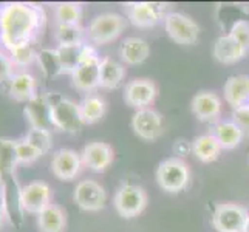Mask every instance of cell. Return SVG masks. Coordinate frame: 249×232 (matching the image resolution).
Segmentation results:
<instances>
[{
  "mask_svg": "<svg viewBox=\"0 0 249 232\" xmlns=\"http://www.w3.org/2000/svg\"><path fill=\"white\" fill-rule=\"evenodd\" d=\"M125 76L124 67L113 61L111 57H104L101 59V82L99 87H104L108 90L118 89L121 85L123 79Z\"/></svg>",
  "mask_w": 249,
  "mask_h": 232,
  "instance_id": "obj_27",
  "label": "cell"
},
{
  "mask_svg": "<svg viewBox=\"0 0 249 232\" xmlns=\"http://www.w3.org/2000/svg\"><path fill=\"white\" fill-rule=\"evenodd\" d=\"M106 189L93 179H82L74 187L73 200L82 211H99L106 204Z\"/></svg>",
  "mask_w": 249,
  "mask_h": 232,
  "instance_id": "obj_12",
  "label": "cell"
},
{
  "mask_svg": "<svg viewBox=\"0 0 249 232\" xmlns=\"http://www.w3.org/2000/svg\"><path fill=\"white\" fill-rule=\"evenodd\" d=\"M48 106H50V124L57 130L62 132H78L84 125L82 118L79 113V106L76 102L62 98L61 94H48Z\"/></svg>",
  "mask_w": 249,
  "mask_h": 232,
  "instance_id": "obj_3",
  "label": "cell"
},
{
  "mask_svg": "<svg viewBox=\"0 0 249 232\" xmlns=\"http://www.w3.org/2000/svg\"><path fill=\"white\" fill-rule=\"evenodd\" d=\"M13 140L0 138V179L3 184V204L2 209L5 217L16 223V218H22V206H20V191L22 187L17 184L14 169L17 164L16 150Z\"/></svg>",
  "mask_w": 249,
  "mask_h": 232,
  "instance_id": "obj_2",
  "label": "cell"
},
{
  "mask_svg": "<svg viewBox=\"0 0 249 232\" xmlns=\"http://www.w3.org/2000/svg\"><path fill=\"white\" fill-rule=\"evenodd\" d=\"M73 85L81 91H93L101 82V59L94 53L89 54L71 73Z\"/></svg>",
  "mask_w": 249,
  "mask_h": 232,
  "instance_id": "obj_10",
  "label": "cell"
},
{
  "mask_svg": "<svg viewBox=\"0 0 249 232\" xmlns=\"http://www.w3.org/2000/svg\"><path fill=\"white\" fill-rule=\"evenodd\" d=\"M132 128L135 135L145 141H153L162 133V118L157 110L150 107L136 110L132 116Z\"/></svg>",
  "mask_w": 249,
  "mask_h": 232,
  "instance_id": "obj_14",
  "label": "cell"
},
{
  "mask_svg": "<svg viewBox=\"0 0 249 232\" xmlns=\"http://www.w3.org/2000/svg\"><path fill=\"white\" fill-rule=\"evenodd\" d=\"M3 204V184H2V179H0V208Z\"/></svg>",
  "mask_w": 249,
  "mask_h": 232,
  "instance_id": "obj_38",
  "label": "cell"
},
{
  "mask_svg": "<svg viewBox=\"0 0 249 232\" xmlns=\"http://www.w3.org/2000/svg\"><path fill=\"white\" fill-rule=\"evenodd\" d=\"M57 25H79L82 17V6L74 2L57 3L54 8Z\"/></svg>",
  "mask_w": 249,
  "mask_h": 232,
  "instance_id": "obj_29",
  "label": "cell"
},
{
  "mask_svg": "<svg viewBox=\"0 0 249 232\" xmlns=\"http://www.w3.org/2000/svg\"><path fill=\"white\" fill-rule=\"evenodd\" d=\"M157 98V85L153 81L138 77L124 87V101L127 106L136 110L147 108Z\"/></svg>",
  "mask_w": 249,
  "mask_h": 232,
  "instance_id": "obj_11",
  "label": "cell"
},
{
  "mask_svg": "<svg viewBox=\"0 0 249 232\" xmlns=\"http://www.w3.org/2000/svg\"><path fill=\"white\" fill-rule=\"evenodd\" d=\"M14 74V64L11 57H8L5 53L0 51V82L10 81Z\"/></svg>",
  "mask_w": 249,
  "mask_h": 232,
  "instance_id": "obj_36",
  "label": "cell"
},
{
  "mask_svg": "<svg viewBox=\"0 0 249 232\" xmlns=\"http://www.w3.org/2000/svg\"><path fill=\"white\" fill-rule=\"evenodd\" d=\"M5 212H3V209L0 208V228H2V225H3V221H5Z\"/></svg>",
  "mask_w": 249,
  "mask_h": 232,
  "instance_id": "obj_39",
  "label": "cell"
},
{
  "mask_svg": "<svg viewBox=\"0 0 249 232\" xmlns=\"http://www.w3.org/2000/svg\"><path fill=\"white\" fill-rule=\"evenodd\" d=\"M11 53V61L17 67H27L33 62V59L36 57V51L33 48V44H27L22 47H17L10 51Z\"/></svg>",
  "mask_w": 249,
  "mask_h": 232,
  "instance_id": "obj_34",
  "label": "cell"
},
{
  "mask_svg": "<svg viewBox=\"0 0 249 232\" xmlns=\"http://www.w3.org/2000/svg\"><path fill=\"white\" fill-rule=\"evenodd\" d=\"M93 53V50L85 44H71V45H57L56 54L57 61L61 65V73H73L78 65L84 61L89 54Z\"/></svg>",
  "mask_w": 249,
  "mask_h": 232,
  "instance_id": "obj_19",
  "label": "cell"
},
{
  "mask_svg": "<svg viewBox=\"0 0 249 232\" xmlns=\"http://www.w3.org/2000/svg\"><path fill=\"white\" fill-rule=\"evenodd\" d=\"M245 232H249V215H248V220H246V226H245Z\"/></svg>",
  "mask_w": 249,
  "mask_h": 232,
  "instance_id": "obj_40",
  "label": "cell"
},
{
  "mask_svg": "<svg viewBox=\"0 0 249 232\" xmlns=\"http://www.w3.org/2000/svg\"><path fill=\"white\" fill-rule=\"evenodd\" d=\"M65 226V212L57 204H50L37 214V228L40 232H64Z\"/></svg>",
  "mask_w": 249,
  "mask_h": 232,
  "instance_id": "obj_24",
  "label": "cell"
},
{
  "mask_svg": "<svg viewBox=\"0 0 249 232\" xmlns=\"http://www.w3.org/2000/svg\"><path fill=\"white\" fill-rule=\"evenodd\" d=\"M221 145L212 133L200 135L192 141V152L201 162H213L221 152Z\"/></svg>",
  "mask_w": 249,
  "mask_h": 232,
  "instance_id": "obj_25",
  "label": "cell"
},
{
  "mask_svg": "<svg viewBox=\"0 0 249 232\" xmlns=\"http://www.w3.org/2000/svg\"><path fill=\"white\" fill-rule=\"evenodd\" d=\"M164 30L169 37L179 45H194L200 37V27L192 17L183 13L164 16Z\"/></svg>",
  "mask_w": 249,
  "mask_h": 232,
  "instance_id": "obj_6",
  "label": "cell"
},
{
  "mask_svg": "<svg viewBox=\"0 0 249 232\" xmlns=\"http://www.w3.org/2000/svg\"><path fill=\"white\" fill-rule=\"evenodd\" d=\"M27 143H30L34 149H37L42 155L47 153L51 149V133L48 128H40V127H31L30 132L27 133V136L23 138Z\"/></svg>",
  "mask_w": 249,
  "mask_h": 232,
  "instance_id": "obj_30",
  "label": "cell"
},
{
  "mask_svg": "<svg viewBox=\"0 0 249 232\" xmlns=\"http://www.w3.org/2000/svg\"><path fill=\"white\" fill-rule=\"evenodd\" d=\"M212 53L213 57L221 64H235L246 56L248 50L242 44H238L234 37L226 34V36H220L215 39Z\"/></svg>",
  "mask_w": 249,
  "mask_h": 232,
  "instance_id": "obj_20",
  "label": "cell"
},
{
  "mask_svg": "<svg viewBox=\"0 0 249 232\" xmlns=\"http://www.w3.org/2000/svg\"><path fill=\"white\" fill-rule=\"evenodd\" d=\"M14 150H16V158L17 162H22V164H30V162L36 161L39 157H42V153L34 149L30 143L25 140H19L14 143Z\"/></svg>",
  "mask_w": 249,
  "mask_h": 232,
  "instance_id": "obj_33",
  "label": "cell"
},
{
  "mask_svg": "<svg viewBox=\"0 0 249 232\" xmlns=\"http://www.w3.org/2000/svg\"><path fill=\"white\" fill-rule=\"evenodd\" d=\"M36 89H37L36 79L27 71L14 73L10 79V85H8L10 96L19 102H28L34 96H37Z\"/></svg>",
  "mask_w": 249,
  "mask_h": 232,
  "instance_id": "obj_21",
  "label": "cell"
},
{
  "mask_svg": "<svg viewBox=\"0 0 249 232\" xmlns=\"http://www.w3.org/2000/svg\"><path fill=\"white\" fill-rule=\"evenodd\" d=\"M37 59L42 71H44L48 77L50 76H56L61 73V65L57 61V54L56 50H40L37 53Z\"/></svg>",
  "mask_w": 249,
  "mask_h": 232,
  "instance_id": "obj_32",
  "label": "cell"
},
{
  "mask_svg": "<svg viewBox=\"0 0 249 232\" xmlns=\"http://www.w3.org/2000/svg\"><path fill=\"white\" fill-rule=\"evenodd\" d=\"M234 123H237L240 127L249 128V107H242L234 110Z\"/></svg>",
  "mask_w": 249,
  "mask_h": 232,
  "instance_id": "obj_37",
  "label": "cell"
},
{
  "mask_svg": "<svg viewBox=\"0 0 249 232\" xmlns=\"http://www.w3.org/2000/svg\"><path fill=\"white\" fill-rule=\"evenodd\" d=\"M212 135L215 136L221 149H235L243 140V128L234 121H220L215 124L212 130Z\"/></svg>",
  "mask_w": 249,
  "mask_h": 232,
  "instance_id": "obj_23",
  "label": "cell"
},
{
  "mask_svg": "<svg viewBox=\"0 0 249 232\" xmlns=\"http://www.w3.org/2000/svg\"><path fill=\"white\" fill-rule=\"evenodd\" d=\"M192 113L204 123L215 121L221 113V101L213 91H198L191 102Z\"/></svg>",
  "mask_w": 249,
  "mask_h": 232,
  "instance_id": "obj_17",
  "label": "cell"
},
{
  "mask_svg": "<svg viewBox=\"0 0 249 232\" xmlns=\"http://www.w3.org/2000/svg\"><path fill=\"white\" fill-rule=\"evenodd\" d=\"M50 106L47 96H34L31 101L27 102L23 113L28 118L31 127H40V128H48L50 124Z\"/></svg>",
  "mask_w": 249,
  "mask_h": 232,
  "instance_id": "obj_26",
  "label": "cell"
},
{
  "mask_svg": "<svg viewBox=\"0 0 249 232\" xmlns=\"http://www.w3.org/2000/svg\"><path fill=\"white\" fill-rule=\"evenodd\" d=\"M225 99L232 108L249 107V76L248 74H235L226 81L225 87Z\"/></svg>",
  "mask_w": 249,
  "mask_h": 232,
  "instance_id": "obj_18",
  "label": "cell"
},
{
  "mask_svg": "<svg viewBox=\"0 0 249 232\" xmlns=\"http://www.w3.org/2000/svg\"><path fill=\"white\" fill-rule=\"evenodd\" d=\"M79 113L84 124H94L106 115V101L96 94H89L79 102Z\"/></svg>",
  "mask_w": 249,
  "mask_h": 232,
  "instance_id": "obj_28",
  "label": "cell"
},
{
  "mask_svg": "<svg viewBox=\"0 0 249 232\" xmlns=\"http://www.w3.org/2000/svg\"><path fill=\"white\" fill-rule=\"evenodd\" d=\"M248 215L242 204L221 203L212 214V226L217 232H245Z\"/></svg>",
  "mask_w": 249,
  "mask_h": 232,
  "instance_id": "obj_8",
  "label": "cell"
},
{
  "mask_svg": "<svg viewBox=\"0 0 249 232\" xmlns=\"http://www.w3.org/2000/svg\"><path fill=\"white\" fill-rule=\"evenodd\" d=\"M191 170L179 158H167L161 161L157 169V183L164 192L178 194L187 187Z\"/></svg>",
  "mask_w": 249,
  "mask_h": 232,
  "instance_id": "obj_4",
  "label": "cell"
},
{
  "mask_svg": "<svg viewBox=\"0 0 249 232\" xmlns=\"http://www.w3.org/2000/svg\"><path fill=\"white\" fill-rule=\"evenodd\" d=\"M119 54L125 64L138 65L150 56V47L144 39L130 36L123 40L121 47H119Z\"/></svg>",
  "mask_w": 249,
  "mask_h": 232,
  "instance_id": "obj_22",
  "label": "cell"
},
{
  "mask_svg": "<svg viewBox=\"0 0 249 232\" xmlns=\"http://www.w3.org/2000/svg\"><path fill=\"white\" fill-rule=\"evenodd\" d=\"M84 30L81 25H57L56 27V40L59 45L81 44Z\"/></svg>",
  "mask_w": 249,
  "mask_h": 232,
  "instance_id": "obj_31",
  "label": "cell"
},
{
  "mask_svg": "<svg viewBox=\"0 0 249 232\" xmlns=\"http://www.w3.org/2000/svg\"><path fill=\"white\" fill-rule=\"evenodd\" d=\"M44 23V13L31 3L10 2L0 6V40L8 50L33 44Z\"/></svg>",
  "mask_w": 249,
  "mask_h": 232,
  "instance_id": "obj_1",
  "label": "cell"
},
{
  "mask_svg": "<svg viewBox=\"0 0 249 232\" xmlns=\"http://www.w3.org/2000/svg\"><path fill=\"white\" fill-rule=\"evenodd\" d=\"M113 204L116 212L123 218L138 217L147 206V194L140 186L124 184L116 191Z\"/></svg>",
  "mask_w": 249,
  "mask_h": 232,
  "instance_id": "obj_7",
  "label": "cell"
},
{
  "mask_svg": "<svg viewBox=\"0 0 249 232\" xmlns=\"http://www.w3.org/2000/svg\"><path fill=\"white\" fill-rule=\"evenodd\" d=\"M127 20L118 13H104L93 17L89 23L87 36L96 45H106L115 40L125 28Z\"/></svg>",
  "mask_w": 249,
  "mask_h": 232,
  "instance_id": "obj_5",
  "label": "cell"
},
{
  "mask_svg": "<svg viewBox=\"0 0 249 232\" xmlns=\"http://www.w3.org/2000/svg\"><path fill=\"white\" fill-rule=\"evenodd\" d=\"M228 34L249 51V20H235Z\"/></svg>",
  "mask_w": 249,
  "mask_h": 232,
  "instance_id": "obj_35",
  "label": "cell"
},
{
  "mask_svg": "<svg viewBox=\"0 0 249 232\" xmlns=\"http://www.w3.org/2000/svg\"><path fill=\"white\" fill-rule=\"evenodd\" d=\"M51 204V187L44 181H33L22 187L20 206L23 212L40 214Z\"/></svg>",
  "mask_w": 249,
  "mask_h": 232,
  "instance_id": "obj_13",
  "label": "cell"
},
{
  "mask_svg": "<svg viewBox=\"0 0 249 232\" xmlns=\"http://www.w3.org/2000/svg\"><path fill=\"white\" fill-rule=\"evenodd\" d=\"M81 160L85 167L93 172H104L113 162V149L107 143L93 141L84 145Z\"/></svg>",
  "mask_w": 249,
  "mask_h": 232,
  "instance_id": "obj_16",
  "label": "cell"
},
{
  "mask_svg": "<svg viewBox=\"0 0 249 232\" xmlns=\"http://www.w3.org/2000/svg\"><path fill=\"white\" fill-rule=\"evenodd\" d=\"M82 167L81 153L71 149H61L53 155L51 160V172L61 181H71L79 175Z\"/></svg>",
  "mask_w": 249,
  "mask_h": 232,
  "instance_id": "obj_15",
  "label": "cell"
},
{
  "mask_svg": "<svg viewBox=\"0 0 249 232\" xmlns=\"http://www.w3.org/2000/svg\"><path fill=\"white\" fill-rule=\"evenodd\" d=\"M125 16L135 27L150 28L162 19L164 5L155 2H130L124 5Z\"/></svg>",
  "mask_w": 249,
  "mask_h": 232,
  "instance_id": "obj_9",
  "label": "cell"
}]
</instances>
